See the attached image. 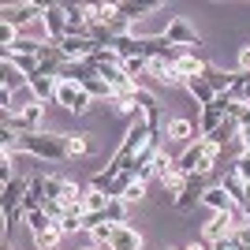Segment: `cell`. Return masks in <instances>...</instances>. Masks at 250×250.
<instances>
[{
    "mask_svg": "<svg viewBox=\"0 0 250 250\" xmlns=\"http://www.w3.org/2000/svg\"><path fill=\"white\" fill-rule=\"evenodd\" d=\"M217 157L220 149L209 142V138H194L187 149H183V157L176 161V168L183 172V176H194V172H202V176H213V168H217Z\"/></svg>",
    "mask_w": 250,
    "mask_h": 250,
    "instance_id": "1",
    "label": "cell"
},
{
    "mask_svg": "<svg viewBox=\"0 0 250 250\" xmlns=\"http://www.w3.org/2000/svg\"><path fill=\"white\" fill-rule=\"evenodd\" d=\"M19 157H42V161H63L67 157V142L63 135H49V131H38V135H19Z\"/></svg>",
    "mask_w": 250,
    "mask_h": 250,
    "instance_id": "2",
    "label": "cell"
},
{
    "mask_svg": "<svg viewBox=\"0 0 250 250\" xmlns=\"http://www.w3.org/2000/svg\"><path fill=\"white\" fill-rule=\"evenodd\" d=\"M42 120H45V101L26 104L22 112H0V124L8 127V131H15V135H38Z\"/></svg>",
    "mask_w": 250,
    "mask_h": 250,
    "instance_id": "3",
    "label": "cell"
},
{
    "mask_svg": "<svg viewBox=\"0 0 250 250\" xmlns=\"http://www.w3.org/2000/svg\"><path fill=\"white\" fill-rule=\"evenodd\" d=\"M165 38H168V45L179 49V52H198L202 49V38L194 34V26H190L187 19H179V15H172V19L165 22Z\"/></svg>",
    "mask_w": 250,
    "mask_h": 250,
    "instance_id": "4",
    "label": "cell"
},
{
    "mask_svg": "<svg viewBox=\"0 0 250 250\" xmlns=\"http://www.w3.org/2000/svg\"><path fill=\"white\" fill-rule=\"evenodd\" d=\"M52 101H56V104H63L67 112L83 116V112H90L94 97L86 94V86H79V83H60V86H56V97H52Z\"/></svg>",
    "mask_w": 250,
    "mask_h": 250,
    "instance_id": "5",
    "label": "cell"
},
{
    "mask_svg": "<svg viewBox=\"0 0 250 250\" xmlns=\"http://www.w3.org/2000/svg\"><path fill=\"white\" fill-rule=\"evenodd\" d=\"M213 187V176H202V172H194V176H187V183H183V190L176 194V209H190L194 202L206 198V190Z\"/></svg>",
    "mask_w": 250,
    "mask_h": 250,
    "instance_id": "6",
    "label": "cell"
},
{
    "mask_svg": "<svg viewBox=\"0 0 250 250\" xmlns=\"http://www.w3.org/2000/svg\"><path fill=\"white\" fill-rule=\"evenodd\" d=\"M38 15H45V4H4V8H0V22H8L15 30H22V26L34 22Z\"/></svg>",
    "mask_w": 250,
    "mask_h": 250,
    "instance_id": "7",
    "label": "cell"
},
{
    "mask_svg": "<svg viewBox=\"0 0 250 250\" xmlns=\"http://www.w3.org/2000/svg\"><path fill=\"white\" fill-rule=\"evenodd\" d=\"M38 71H45V75H52V79H60V71H63V63H67V56H63V49H60V42H45V49L38 52Z\"/></svg>",
    "mask_w": 250,
    "mask_h": 250,
    "instance_id": "8",
    "label": "cell"
},
{
    "mask_svg": "<svg viewBox=\"0 0 250 250\" xmlns=\"http://www.w3.org/2000/svg\"><path fill=\"white\" fill-rule=\"evenodd\" d=\"M45 30H49V42H63L67 38V15H63V4H45Z\"/></svg>",
    "mask_w": 250,
    "mask_h": 250,
    "instance_id": "9",
    "label": "cell"
},
{
    "mask_svg": "<svg viewBox=\"0 0 250 250\" xmlns=\"http://www.w3.org/2000/svg\"><path fill=\"white\" fill-rule=\"evenodd\" d=\"M63 15H67V38H90L86 4H63Z\"/></svg>",
    "mask_w": 250,
    "mask_h": 250,
    "instance_id": "10",
    "label": "cell"
},
{
    "mask_svg": "<svg viewBox=\"0 0 250 250\" xmlns=\"http://www.w3.org/2000/svg\"><path fill=\"white\" fill-rule=\"evenodd\" d=\"M26 190H30V179H22V176H15L11 183H4V190H0V209H4V213L19 209L22 198H26Z\"/></svg>",
    "mask_w": 250,
    "mask_h": 250,
    "instance_id": "11",
    "label": "cell"
},
{
    "mask_svg": "<svg viewBox=\"0 0 250 250\" xmlns=\"http://www.w3.org/2000/svg\"><path fill=\"white\" fill-rule=\"evenodd\" d=\"M231 228H235V220H231V213H213V217L206 220V228H202V235H206V243L213 247V243L228 239Z\"/></svg>",
    "mask_w": 250,
    "mask_h": 250,
    "instance_id": "12",
    "label": "cell"
},
{
    "mask_svg": "<svg viewBox=\"0 0 250 250\" xmlns=\"http://www.w3.org/2000/svg\"><path fill=\"white\" fill-rule=\"evenodd\" d=\"M90 79H97V67L90 60H67L63 63V71H60V83H79L86 86Z\"/></svg>",
    "mask_w": 250,
    "mask_h": 250,
    "instance_id": "13",
    "label": "cell"
},
{
    "mask_svg": "<svg viewBox=\"0 0 250 250\" xmlns=\"http://www.w3.org/2000/svg\"><path fill=\"white\" fill-rule=\"evenodd\" d=\"M116 8H120V19H127L131 26H135L138 19H146L149 11H157L161 4H157V0H120Z\"/></svg>",
    "mask_w": 250,
    "mask_h": 250,
    "instance_id": "14",
    "label": "cell"
},
{
    "mask_svg": "<svg viewBox=\"0 0 250 250\" xmlns=\"http://www.w3.org/2000/svg\"><path fill=\"white\" fill-rule=\"evenodd\" d=\"M172 67H176V75L183 79V83H187V79H198V75L206 71V60H202L198 52H179Z\"/></svg>",
    "mask_w": 250,
    "mask_h": 250,
    "instance_id": "15",
    "label": "cell"
},
{
    "mask_svg": "<svg viewBox=\"0 0 250 250\" xmlns=\"http://www.w3.org/2000/svg\"><path fill=\"white\" fill-rule=\"evenodd\" d=\"M209 142H213L217 149H228V146H235V142H239V120H235V116H228V120H224V124H220L217 131L209 135Z\"/></svg>",
    "mask_w": 250,
    "mask_h": 250,
    "instance_id": "16",
    "label": "cell"
},
{
    "mask_svg": "<svg viewBox=\"0 0 250 250\" xmlns=\"http://www.w3.org/2000/svg\"><path fill=\"white\" fill-rule=\"evenodd\" d=\"M202 79L209 83V90H213V94H228V90H231V83H235V71H220L217 63H206Z\"/></svg>",
    "mask_w": 250,
    "mask_h": 250,
    "instance_id": "17",
    "label": "cell"
},
{
    "mask_svg": "<svg viewBox=\"0 0 250 250\" xmlns=\"http://www.w3.org/2000/svg\"><path fill=\"white\" fill-rule=\"evenodd\" d=\"M220 187H224V190L231 194V202H235V206H239L243 213L250 209V198H247V183H243V179L235 176V172H224V176H220Z\"/></svg>",
    "mask_w": 250,
    "mask_h": 250,
    "instance_id": "18",
    "label": "cell"
},
{
    "mask_svg": "<svg viewBox=\"0 0 250 250\" xmlns=\"http://www.w3.org/2000/svg\"><path fill=\"white\" fill-rule=\"evenodd\" d=\"M108 250H142V235H138L131 224H120L112 243H108Z\"/></svg>",
    "mask_w": 250,
    "mask_h": 250,
    "instance_id": "19",
    "label": "cell"
},
{
    "mask_svg": "<svg viewBox=\"0 0 250 250\" xmlns=\"http://www.w3.org/2000/svg\"><path fill=\"white\" fill-rule=\"evenodd\" d=\"M26 83H30L34 97H38V101H45V97H56V86H60V79H52V75H45V71H34Z\"/></svg>",
    "mask_w": 250,
    "mask_h": 250,
    "instance_id": "20",
    "label": "cell"
},
{
    "mask_svg": "<svg viewBox=\"0 0 250 250\" xmlns=\"http://www.w3.org/2000/svg\"><path fill=\"white\" fill-rule=\"evenodd\" d=\"M202 202H206V206L213 209V213H231V209H235V202H231V194H228V190H224V187H220V183H213V187L206 190V198H202Z\"/></svg>",
    "mask_w": 250,
    "mask_h": 250,
    "instance_id": "21",
    "label": "cell"
},
{
    "mask_svg": "<svg viewBox=\"0 0 250 250\" xmlns=\"http://www.w3.org/2000/svg\"><path fill=\"white\" fill-rule=\"evenodd\" d=\"M183 90H187V94L194 97V101H198L202 108H206V104H213V101H217V94L209 90V83H206V79H202V75H198V79H187V83H183Z\"/></svg>",
    "mask_w": 250,
    "mask_h": 250,
    "instance_id": "22",
    "label": "cell"
},
{
    "mask_svg": "<svg viewBox=\"0 0 250 250\" xmlns=\"http://www.w3.org/2000/svg\"><path fill=\"white\" fill-rule=\"evenodd\" d=\"M157 183H161V187H165L168 194H179V190H183V183H187V176H183V172H179V168L172 165V168H165V172L157 176Z\"/></svg>",
    "mask_w": 250,
    "mask_h": 250,
    "instance_id": "23",
    "label": "cell"
},
{
    "mask_svg": "<svg viewBox=\"0 0 250 250\" xmlns=\"http://www.w3.org/2000/svg\"><path fill=\"white\" fill-rule=\"evenodd\" d=\"M228 97L239 104H250V71H235V83H231Z\"/></svg>",
    "mask_w": 250,
    "mask_h": 250,
    "instance_id": "24",
    "label": "cell"
},
{
    "mask_svg": "<svg viewBox=\"0 0 250 250\" xmlns=\"http://www.w3.org/2000/svg\"><path fill=\"white\" fill-rule=\"evenodd\" d=\"M60 239H63V228H60V224H52V228H45V231L34 235V247H38V250H56Z\"/></svg>",
    "mask_w": 250,
    "mask_h": 250,
    "instance_id": "25",
    "label": "cell"
},
{
    "mask_svg": "<svg viewBox=\"0 0 250 250\" xmlns=\"http://www.w3.org/2000/svg\"><path fill=\"white\" fill-rule=\"evenodd\" d=\"M168 135L176 138V142H194V124L190 120H168Z\"/></svg>",
    "mask_w": 250,
    "mask_h": 250,
    "instance_id": "26",
    "label": "cell"
},
{
    "mask_svg": "<svg viewBox=\"0 0 250 250\" xmlns=\"http://www.w3.org/2000/svg\"><path fill=\"white\" fill-rule=\"evenodd\" d=\"M19 86H30V83H26V75H22L19 67H11V63H4V86H0V90H8V94H15Z\"/></svg>",
    "mask_w": 250,
    "mask_h": 250,
    "instance_id": "27",
    "label": "cell"
},
{
    "mask_svg": "<svg viewBox=\"0 0 250 250\" xmlns=\"http://www.w3.org/2000/svg\"><path fill=\"white\" fill-rule=\"evenodd\" d=\"M108 194H101V190H90L86 187V198H83V206H86V213H104V209H108Z\"/></svg>",
    "mask_w": 250,
    "mask_h": 250,
    "instance_id": "28",
    "label": "cell"
},
{
    "mask_svg": "<svg viewBox=\"0 0 250 250\" xmlns=\"http://www.w3.org/2000/svg\"><path fill=\"white\" fill-rule=\"evenodd\" d=\"M26 224H30V231H34V235H38V231L52 228V224H56V220H52L49 213H45V209H34V213H26Z\"/></svg>",
    "mask_w": 250,
    "mask_h": 250,
    "instance_id": "29",
    "label": "cell"
},
{
    "mask_svg": "<svg viewBox=\"0 0 250 250\" xmlns=\"http://www.w3.org/2000/svg\"><path fill=\"white\" fill-rule=\"evenodd\" d=\"M116 228H120V224H112V220L97 224V228L90 231V235H94V247H108V243H112V235H116Z\"/></svg>",
    "mask_w": 250,
    "mask_h": 250,
    "instance_id": "30",
    "label": "cell"
},
{
    "mask_svg": "<svg viewBox=\"0 0 250 250\" xmlns=\"http://www.w3.org/2000/svg\"><path fill=\"white\" fill-rule=\"evenodd\" d=\"M104 220H112V224H127V202L124 198H112L108 209H104Z\"/></svg>",
    "mask_w": 250,
    "mask_h": 250,
    "instance_id": "31",
    "label": "cell"
},
{
    "mask_svg": "<svg viewBox=\"0 0 250 250\" xmlns=\"http://www.w3.org/2000/svg\"><path fill=\"white\" fill-rule=\"evenodd\" d=\"M124 71L138 83V75H149V60L146 56H131V60H124Z\"/></svg>",
    "mask_w": 250,
    "mask_h": 250,
    "instance_id": "32",
    "label": "cell"
},
{
    "mask_svg": "<svg viewBox=\"0 0 250 250\" xmlns=\"http://www.w3.org/2000/svg\"><path fill=\"white\" fill-rule=\"evenodd\" d=\"M112 183H116V176L108 172V168H104V172H97V176L90 179L86 187H90V190H101V194H108V190H112Z\"/></svg>",
    "mask_w": 250,
    "mask_h": 250,
    "instance_id": "33",
    "label": "cell"
},
{
    "mask_svg": "<svg viewBox=\"0 0 250 250\" xmlns=\"http://www.w3.org/2000/svg\"><path fill=\"white\" fill-rule=\"evenodd\" d=\"M63 142H67V157H83L86 149H90V142H86L83 135H63Z\"/></svg>",
    "mask_w": 250,
    "mask_h": 250,
    "instance_id": "34",
    "label": "cell"
},
{
    "mask_svg": "<svg viewBox=\"0 0 250 250\" xmlns=\"http://www.w3.org/2000/svg\"><path fill=\"white\" fill-rule=\"evenodd\" d=\"M228 172H235V176L243 179V183H250V153H239L235 161H231V168Z\"/></svg>",
    "mask_w": 250,
    "mask_h": 250,
    "instance_id": "35",
    "label": "cell"
},
{
    "mask_svg": "<svg viewBox=\"0 0 250 250\" xmlns=\"http://www.w3.org/2000/svg\"><path fill=\"white\" fill-rule=\"evenodd\" d=\"M42 209H45V213H49V217H52V220H56V224H60V220H63V217H67V206H63V202H45V206H42Z\"/></svg>",
    "mask_w": 250,
    "mask_h": 250,
    "instance_id": "36",
    "label": "cell"
},
{
    "mask_svg": "<svg viewBox=\"0 0 250 250\" xmlns=\"http://www.w3.org/2000/svg\"><path fill=\"white\" fill-rule=\"evenodd\" d=\"M138 198H146V183H138V179H135V183H131V187H127L124 202H127V206H131V202H138Z\"/></svg>",
    "mask_w": 250,
    "mask_h": 250,
    "instance_id": "37",
    "label": "cell"
},
{
    "mask_svg": "<svg viewBox=\"0 0 250 250\" xmlns=\"http://www.w3.org/2000/svg\"><path fill=\"white\" fill-rule=\"evenodd\" d=\"M239 71H250V45L239 49Z\"/></svg>",
    "mask_w": 250,
    "mask_h": 250,
    "instance_id": "38",
    "label": "cell"
},
{
    "mask_svg": "<svg viewBox=\"0 0 250 250\" xmlns=\"http://www.w3.org/2000/svg\"><path fill=\"white\" fill-rule=\"evenodd\" d=\"M183 250H213V247H206V243H190V247H183Z\"/></svg>",
    "mask_w": 250,
    "mask_h": 250,
    "instance_id": "39",
    "label": "cell"
}]
</instances>
